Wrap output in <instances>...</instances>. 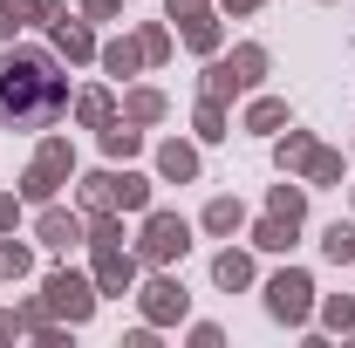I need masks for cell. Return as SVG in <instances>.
Masks as SVG:
<instances>
[{"label": "cell", "mask_w": 355, "mask_h": 348, "mask_svg": "<svg viewBox=\"0 0 355 348\" xmlns=\"http://www.w3.org/2000/svg\"><path fill=\"white\" fill-rule=\"evenodd\" d=\"M62 110V76L48 69L42 55L0 62V116L7 123H48Z\"/></svg>", "instance_id": "obj_1"}]
</instances>
